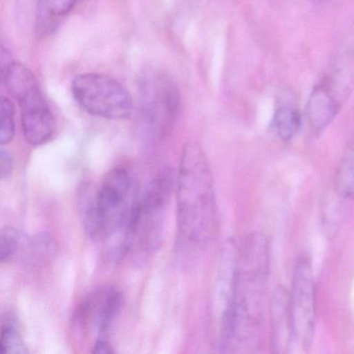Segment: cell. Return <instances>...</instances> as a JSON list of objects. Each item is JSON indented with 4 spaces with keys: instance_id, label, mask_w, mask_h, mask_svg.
<instances>
[{
    "instance_id": "277c9868",
    "label": "cell",
    "mask_w": 354,
    "mask_h": 354,
    "mask_svg": "<svg viewBox=\"0 0 354 354\" xmlns=\"http://www.w3.org/2000/svg\"><path fill=\"white\" fill-rule=\"evenodd\" d=\"M176 180L177 175L171 169H162L140 196L128 237V254L148 256L160 245L165 208L176 188Z\"/></svg>"
},
{
    "instance_id": "5b68a950",
    "label": "cell",
    "mask_w": 354,
    "mask_h": 354,
    "mask_svg": "<svg viewBox=\"0 0 354 354\" xmlns=\"http://www.w3.org/2000/svg\"><path fill=\"white\" fill-rule=\"evenodd\" d=\"M354 90V40L331 61L308 102L310 127L323 131L339 115Z\"/></svg>"
},
{
    "instance_id": "9a60e30c",
    "label": "cell",
    "mask_w": 354,
    "mask_h": 354,
    "mask_svg": "<svg viewBox=\"0 0 354 354\" xmlns=\"http://www.w3.org/2000/svg\"><path fill=\"white\" fill-rule=\"evenodd\" d=\"M77 0H40L39 28H48L73 10Z\"/></svg>"
},
{
    "instance_id": "5bb4252c",
    "label": "cell",
    "mask_w": 354,
    "mask_h": 354,
    "mask_svg": "<svg viewBox=\"0 0 354 354\" xmlns=\"http://www.w3.org/2000/svg\"><path fill=\"white\" fill-rule=\"evenodd\" d=\"M335 190L345 198H354V136L335 171Z\"/></svg>"
},
{
    "instance_id": "8992f818",
    "label": "cell",
    "mask_w": 354,
    "mask_h": 354,
    "mask_svg": "<svg viewBox=\"0 0 354 354\" xmlns=\"http://www.w3.org/2000/svg\"><path fill=\"white\" fill-rule=\"evenodd\" d=\"M138 126L152 142L165 140L176 124L180 93L174 80L162 72L151 71L140 78Z\"/></svg>"
},
{
    "instance_id": "e0dca14e",
    "label": "cell",
    "mask_w": 354,
    "mask_h": 354,
    "mask_svg": "<svg viewBox=\"0 0 354 354\" xmlns=\"http://www.w3.org/2000/svg\"><path fill=\"white\" fill-rule=\"evenodd\" d=\"M24 237L15 230L7 229L1 232L0 237V261L11 262L21 250Z\"/></svg>"
},
{
    "instance_id": "2e32d148",
    "label": "cell",
    "mask_w": 354,
    "mask_h": 354,
    "mask_svg": "<svg viewBox=\"0 0 354 354\" xmlns=\"http://www.w3.org/2000/svg\"><path fill=\"white\" fill-rule=\"evenodd\" d=\"M15 107L10 99L3 97L1 111H0V144L1 146L10 144L15 138Z\"/></svg>"
},
{
    "instance_id": "3957f363",
    "label": "cell",
    "mask_w": 354,
    "mask_h": 354,
    "mask_svg": "<svg viewBox=\"0 0 354 354\" xmlns=\"http://www.w3.org/2000/svg\"><path fill=\"white\" fill-rule=\"evenodd\" d=\"M140 194L128 169L115 167L103 178L92 198L84 202L86 233L99 243H111L109 254L115 260L128 254V237Z\"/></svg>"
},
{
    "instance_id": "9c48e42d",
    "label": "cell",
    "mask_w": 354,
    "mask_h": 354,
    "mask_svg": "<svg viewBox=\"0 0 354 354\" xmlns=\"http://www.w3.org/2000/svg\"><path fill=\"white\" fill-rule=\"evenodd\" d=\"M123 304V294L117 288H98L86 295L76 308L74 328L80 333H94V344L109 341V330L121 313Z\"/></svg>"
},
{
    "instance_id": "8fae6325",
    "label": "cell",
    "mask_w": 354,
    "mask_h": 354,
    "mask_svg": "<svg viewBox=\"0 0 354 354\" xmlns=\"http://www.w3.org/2000/svg\"><path fill=\"white\" fill-rule=\"evenodd\" d=\"M271 313H272L273 342L275 347L277 348V351H292L289 295L283 289H277L273 294Z\"/></svg>"
},
{
    "instance_id": "7c38bea8",
    "label": "cell",
    "mask_w": 354,
    "mask_h": 354,
    "mask_svg": "<svg viewBox=\"0 0 354 354\" xmlns=\"http://www.w3.org/2000/svg\"><path fill=\"white\" fill-rule=\"evenodd\" d=\"M0 353H28V346H26L24 335L20 330L19 323L11 313L3 315V319H1Z\"/></svg>"
},
{
    "instance_id": "4fadbf2b",
    "label": "cell",
    "mask_w": 354,
    "mask_h": 354,
    "mask_svg": "<svg viewBox=\"0 0 354 354\" xmlns=\"http://www.w3.org/2000/svg\"><path fill=\"white\" fill-rule=\"evenodd\" d=\"M301 123L299 111L291 103L279 104L271 121L273 132L281 140H290L297 133Z\"/></svg>"
},
{
    "instance_id": "ba28073f",
    "label": "cell",
    "mask_w": 354,
    "mask_h": 354,
    "mask_svg": "<svg viewBox=\"0 0 354 354\" xmlns=\"http://www.w3.org/2000/svg\"><path fill=\"white\" fill-rule=\"evenodd\" d=\"M289 310L292 349L306 351L312 345L316 317L314 274L310 260L306 257H300L294 268Z\"/></svg>"
},
{
    "instance_id": "30bf717a",
    "label": "cell",
    "mask_w": 354,
    "mask_h": 354,
    "mask_svg": "<svg viewBox=\"0 0 354 354\" xmlns=\"http://www.w3.org/2000/svg\"><path fill=\"white\" fill-rule=\"evenodd\" d=\"M21 109L24 140L32 147L50 142L57 132V120L43 96L38 82H32L13 95Z\"/></svg>"
},
{
    "instance_id": "6da1fadb",
    "label": "cell",
    "mask_w": 354,
    "mask_h": 354,
    "mask_svg": "<svg viewBox=\"0 0 354 354\" xmlns=\"http://www.w3.org/2000/svg\"><path fill=\"white\" fill-rule=\"evenodd\" d=\"M269 272V245L262 234L244 242L235 261L233 283L221 318L223 351L250 349L258 343Z\"/></svg>"
},
{
    "instance_id": "ac0fdd59",
    "label": "cell",
    "mask_w": 354,
    "mask_h": 354,
    "mask_svg": "<svg viewBox=\"0 0 354 354\" xmlns=\"http://www.w3.org/2000/svg\"><path fill=\"white\" fill-rule=\"evenodd\" d=\"M13 169V156L9 151L6 150L5 146H1V151H0V175H1V179H8L11 176Z\"/></svg>"
},
{
    "instance_id": "7a4b0ae2",
    "label": "cell",
    "mask_w": 354,
    "mask_h": 354,
    "mask_svg": "<svg viewBox=\"0 0 354 354\" xmlns=\"http://www.w3.org/2000/svg\"><path fill=\"white\" fill-rule=\"evenodd\" d=\"M176 196L180 240L189 248L206 246L216 231V196L208 159L196 142L182 151Z\"/></svg>"
},
{
    "instance_id": "52a82bcc",
    "label": "cell",
    "mask_w": 354,
    "mask_h": 354,
    "mask_svg": "<svg viewBox=\"0 0 354 354\" xmlns=\"http://www.w3.org/2000/svg\"><path fill=\"white\" fill-rule=\"evenodd\" d=\"M71 90L74 100L88 115L107 120H124L131 115V95L111 76L80 74L72 82Z\"/></svg>"
}]
</instances>
